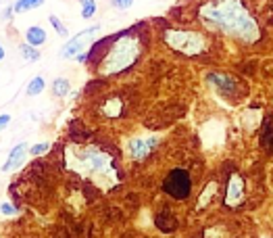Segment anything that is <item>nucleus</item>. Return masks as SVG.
<instances>
[{
    "label": "nucleus",
    "mask_w": 273,
    "mask_h": 238,
    "mask_svg": "<svg viewBox=\"0 0 273 238\" xmlns=\"http://www.w3.org/2000/svg\"><path fill=\"white\" fill-rule=\"evenodd\" d=\"M198 19L204 28L236 38L242 44L261 40V28L244 0H206L198 9Z\"/></svg>",
    "instance_id": "nucleus-1"
},
{
    "label": "nucleus",
    "mask_w": 273,
    "mask_h": 238,
    "mask_svg": "<svg viewBox=\"0 0 273 238\" xmlns=\"http://www.w3.org/2000/svg\"><path fill=\"white\" fill-rule=\"evenodd\" d=\"M67 167L75 171L77 175H82L84 180L88 178L96 182L105 190H111L121 180V173L117 169L115 161L105 150H98V148H86V150L73 148L71 153L67 150Z\"/></svg>",
    "instance_id": "nucleus-2"
},
{
    "label": "nucleus",
    "mask_w": 273,
    "mask_h": 238,
    "mask_svg": "<svg viewBox=\"0 0 273 238\" xmlns=\"http://www.w3.org/2000/svg\"><path fill=\"white\" fill-rule=\"evenodd\" d=\"M142 55V40L136 30H127L119 36H113V44L107 48V55L100 59L98 75L100 78H113V75L125 73L136 65Z\"/></svg>",
    "instance_id": "nucleus-3"
},
{
    "label": "nucleus",
    "mask_w": 273,
    "mask_h": 238,
    "mask_svg": "<svg viewBox=\"0 0 273 238\" xmlns=\"http://www.w3.org/2000/svg\"><path fill=\"white\" fill-rule=\"evenodd\" d=\"M163 42L184 57H200L209 48V40L194 30H179V28H165Z\"/></svg>",
    "instance_id": "nucleus-4"
},
{
    "label": "nucleus",
    "mask_w": 273,
    "mask_h": 238,
    "mask_svg": "<svg viewBox=\"0 0 273 238\" xmlns=\"http://www.w3.org/2000/svg\"><path fill=\"white\" fill-rule=\"evenodd\" d=\"M163 192L175 200H186L192 194V175L184 167L171 169L163 180Z\"/></svg>",
    "instance_id": "nucleus-5"
},
{
    "label": "nucleus",
    "mask_w": 273,
    "mask_h": 238,
    "mask_svg": "<svg viewBox=\"0 0 273 238\" xmlns=\"http://www.w3.org/2000/svg\"><path fill=\"white\" fill-rule=\"evenodd\" d=\"M246 198V186L244 178L240 173H229L225 182V192H223V205L227 209H238Z\"/></svg>",
    "instance_id": "nucleus-6"
},
{
    "label": "nucleus",
    "mask_w": 273,
    "mask_h": 238,
    "mask_svg": "<svg viewBox=\"0 0 273 238\" xmlns=\"http://www.w3.org/2000/svg\"><path fill=\"white\" fill-rule=\"evenodd\" d=\"M98 32H100V25H92V28H88V30L80 32L77 36H73L71 40L61 48V57H63V59L77 57L86 46H90V42H92V38H94Z\"/></svg>",
    "instance_id": "nucleus-7"
},
{
    "label": "nucleus",
    "mask_w": 273,
    "mask_h": 238,
    "mask_svg": "<svg viewBox=\"0 0 273 238\" xmlns=\"http://www.w3.org/2000/svg\"><path fill=\"white\" fill-rule=\"evenodd\" d=\"M206 82L213 86V90L225 98H236L240 94V82L227 73H209Z\"/></svg>",
    "instance_id": "nucleus-8"
},
{
    "label": "nucleus",
    "mask_w": 273,
    "mask_h": 238,
    "mask_svg": "<svg viewBox=\"0 0 273 238\" xmlns=\"http://www.w3.org/2000/svg\"><path fill=\"white\" fill-rule=\"evenodd\" d=\"M157 144H159L157 138H152V136H138V138H134V140H129L127 155H129V159H132V161L142 163V161H146L154 153Z\"/></svg>",
    "instance_id": "nucleus-9"
},
{
    "label": "nucleus",
    "mask_w": 273,
    "mask_h": 238,
    "mask_svg": "<svg viewBox=\"0 0 273 238\" xmlns=\"http://www.w3.org/2000/svg\"><path fill=\"white\" fill-rule=\"evenodd\" d=\"M25 153H28V144L25 142H19L15 148L11 150V155H9V159H7V163L3 165V171H15V169H19V165L25 161Z\"/></svg>",
    "instance_id": "nucleus-10"
},
{
    "label": "nucleus",
    "mask_w": 273,
    "mask_h": 238,
    "mask_svg": "<svg viewBox=\"0 0 273 238\" xmlns=\"http://www.w3.org/2000/svg\"><path fill=\"white\" fill-rule=\"evenodd\" d=\"M217 190H219L217 182H209V184H206V186L202 188V192H200L198 200H196V211H202L204 207H209V203H211V200L215 198Z\"/></svg>",
    "instance_id": "nucleus-11"
},
{
    "label": "nucleus",
    "mask_w": 273,
    "mask_h": 238,
    "mask_svg": "<svg viewBox=\"0 0 273 238\" xmlns=\"http://www.w3.org/2000/svg\"><path fill=\"white\" fill-rule=\"evenodd\" d=\"M100 111L105 113L107 117H119L123 113V100L119 96H111L105 100V105L100 107Z\"/></svg>",
    "instance_id": "nucleus-12"
},
{
    "label": "nucleus",
    "mask_w": 273,
    "mask_h": 238,
    "mask_svg": "<svg viewBox=\"0 0 273 238\" xmlns=\"http://www.w3.org/2000/svg\"><path fill=\"white\" fill-rule=\"evenodd\" d=\"M157 228H161L163 232H173L177 228V221L173 219V215L167 209H163L157 213Z\"/></svg>",
    "instance_id": "nucleus-13"
},
{
    "label": "nucleus",
    "mask_w": 273,
    "mask_h": 238,
    "mask_svg": "<svg viewBox=\"0 0 273 238\" xmlns=\"http://www.w3.org/2000/svg\"><path fill=\"white\" fill-rule=\"evenodd\" d=\"M25 40L34 46H42L46 42V32L40 28V25H32V28L25 32Z\"/></svg>",
    "instance_id": "nucleus-14"
},
{
    "label": "nucleus",
    "mask_w": 273,
    "mask_h": 238,
    "mask_svg": "<svg viewBox=\"0 0 273 238\" xmlns=\"http://www.w3.org/2000/svg\"><path fill=\"white\" fill-rule=\"evenodd\" d=\"M69 90H71V84H69L67 78H57V80L53 82V94H55V96L63 98V96L69 94Z\"/></svg>",
    "instance_id": "nucleus-15"
},
{
    "label": "nucleus",
    "mask_w": 273,
    "mask_h": 238,
    "mask_svg": "<svg viewBox=\"0 0 273 238\" xmlns=\"http://www.w3.org/2000/svg\"><path fill=\"white\" fill-rule=\"evenodd\" d=\"M21 57L25 59V61H30V63H34V61H38L40 59V50H38V46H34V44H30V42H25V44H21Z\"/></svg>",
    "instance_id": "nucleus-16"
},
{
    "label": "nucleus",
    "mask_w": 273,
    "mask_h": 238,
    "mask_svg": "<svg viewBox=\"0 0 273 238\" xmlns=\"http://www.w3.org/2000/svg\"><path fill=\"white\" fill-rule=\"evenodd\" d=\"M44 78L42 75H36V78L28 84V90H25V94L28 96H38V94H42V90H44Z\"/></svg>",
    "instance_id": "nucleus-17"
},
{
    "label": "nucleus",
    "mask_w": 273,
    "mask_h": 238,
    "mask_svg": "<svg viewBox=\"0 0 273 238\" xmlns=\"http://www.w3.org/2000/svg\"><path fill=\"white\" fill-rule=\"evenodd\" d=\"M44 3V0H17L15 3V13H25V11H30V9H36V7H40Z\"/></svg>",
    "instance_id": "nucleus-18"
},
{
    "label": "nucleus",
    "mask_w": 273,
    "mask_h": 238,
    "mask_svg": "<svg viewBox=\"0 0 273 238\" xmlns=\"http://www.w3.org/2000/svg\"><path fill=\"white\" fill-rule=\"evenodd\" d=\"M80 3H82V17L92 19L96 15V3L94 0H80Z\"/></svg>",
    "instance_id": "nucleus-19"
},
{
    "label": "nucleus",
    "mask_w": 273,
    "mask_h": 238,
    "mask_svg": "<svg viewBox=\"0 0 273 238\" xmlns=\"http://www.w3.org/2000/svg\"><path fill=\"white\" fill-rule=\"evenodd\" d=\"M48 21H50V25H53V28H55V32H57L59 36H63V38H65V36L69 34V30L65 28V23H63V21H61L57 15H50V17H48Z\"/></svg>",
    "instance_id": "nucleus-20"
},
{
    "label": "nucleus",
    "mask_w": 273,
    "mask_h": 238,
    "mask_svg": "<svg viewBox=\"0 0 273 238\" xmlns=\"http://www.w3.org/2000/svg\"><path fill=\"white\" fill-rule=\"evenodd\" d=\"M263 144L267 148H273V123L271 121L265 125V130H263Z\"/></svg>",
    "instance_id": "nucleus-21"
},
{
    "label": "nucleus",
    "mask_w": 273,
    "mask_h": 238,
    "mask_svg": "<svg viewBox=\"0 0 273 238\" xmlns=\"http://www.w3.org/2000/svg\"><path fill=\"white\" fill-rule=\"evenodd\" d=\"M17 209L13 207L11 203H0V215H5V217H13V215H17Z\"/></svg>",
    "instance_id": "nucleus-22"
},
{
    "label": "nucleus",
    "mask_w": 273,
    "mask_h": 238,
    "mask_svg": "<svg viewBox=\"0 0 273 238\" xmlns=\"http://www.w3.org/2000/svg\"><path fill=\"white\" fill-rule=\"evenodd\" d=\"M48 150H50V144H48V142H40V144H34V146H32V155L38 157V155L48 153Z\"/></svg>",
    "instance_id": "nucleus-23"
},
{
    "label": "nucleus",
    "mask_w": 273,
    "mask_h": 238,
    "mask_svg": "<svg viewBox=\"0 0 273 238\" xmlns=\"http://www.w3.org/2000/svg\"><path fill=\"white\" fill-rule=\"evenodd\" d=\"M111 5L115 9H119V11H127L129 7L134 5V0H111Z\"/></svg>",
    "instance_id": "nucleus-24"
},
{
    "label": "nucleus",
    "mask_w": 273,
    "mask_h": 238,
    "mask_svg": "<svg viewBox=\"0 0 273 238\" xmlns=\"http://www.w3.org/2000/svg\"><path fill=\"white\" fill-rule=\"evenodd\" d=\"M9 123H11V115H7V113H5V115H0V132H3Z\"/></svg>",
    "instance_id": "nucleus-25"
},
{
    "label": "nucleus",
    "mask_w": 273,
    "mask_h": 238,
    "mask_svg": "<svg viewBox=\"0 0 273 238\" xmlns=\"http://www.w3.org/2000/svg\"><path fill=\"white\" fill-rule=\"evenodd\" d=\"M13 13H15V9H13V7L5 9V13H3V19H5V21H9V19L13 17Z\"/></svg>",
    "instance_id": "nucleus-26"
},
{
    "label": "nucleus",
    "mask_w": 273,
    "mask_h": 238,
    "mask_svg": "<svg viewBox=\"0 0 273 238\" xmlns=\"http://www.w3.org/2000/svg\"><path fill=\"white\" fill-rule=\"evenodd\" d=\"M5 59V48H3V44H0V61Z\"/></svg>",
    "instance_id": "nucleus-27"
}]
</instances>
